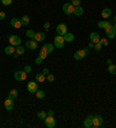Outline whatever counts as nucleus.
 <instances>
[{
  "label": "nucleus",
  "mask_w": 116,
  "mask_h": 128,
  "mask_svg": "<svg viewBox=\"0 0 116 128\" xmlns=\"http://www.w3.org/2000/svg\"><path fill=\"white\" fill-rule=\"evenodd\" d=\"M43 60H44V59H43L41 56H38V57L35 59V64H36V65H41V64L43 62Z\"/></svg>",
  "instance_id": "34"
},
{
  "label": "nucleus",
  "mask_w": 116,
  "mask_h": 128,
  "mask_svg": "<svg viewBox=\"0 0 116 128\" xmlns=\"http://www.w3.org/2000/svg\"><path fill=\"white\" fill-rule=\"evenodd\" d=\"M114 28H115V30H116V23H115V26H114Z\"/></svg>",
  "instance_id": "47"
},
{
  "label": "nucleus",
  "mask_w": 116,
  "mask_h": 128,
  "mask_svg": "<svg viewBox=\"0 0 116 128\" xmlns=\"http://www.w3.org/2000/svg\"><path fill=\"white\" fill-rule=\"evenodd\" d=\"M100 43L102 44V46H108L109 45V40L107 38H100Z\"/></svg>",
  "instance_id": "33"
},
{
  "label": "nucleus",
  "mask_w": 116,
  "mask_h": 128,
  "mask_svg": "<svg viewBox=\"0 0 116 128\" xmlns=\"http://www.w3.org/2000/svg\"><path fill=\"white\" fill-rule=\"evenodd\" d=\"M94 48H95V51H101L102 48V44L100 42L96 43V44H94Z\"/></svg>",
  "instance_id": "36"
},
{
  "label": "nucleus",
  "mask_w": 116,
  "mask_h": 128,
  "mask_svg": "<svg viewBox=\"0 0 116 128\" xmlns=\"http://www.w3.org/2000/svg\"><path fill=\"white\" fill-rule=\"evenodd\" d=\"M63 12H64V14H66V15L73 14V12H74V6H73L71 2L64 4V6H63Z\"/></svg>",
  "instance_id": "4"
},
{
  "label": "nucleus",
  "mask_w": 116,
  "mask_h": 128,
  "mask_svg": "<svg viewBox=\"0 0 116 128\" xmlns=\"http://www.w3.org/2000/svg\"><path fill=\"white\" fill-rule=\"evenodd\" d=\"M4 105H5V108H6L7 111H12L13 108H14V102L11 98H7L6 100H5V103H4Z\"/></svg>",
  "instance_id": "11"
},
{
  "label": "nucleus",
  "mask_w": 116,
  "mask_h": 128,
  "mask_svg": "<svg viewBox=\"0 0 116 128\" xmlns=\"http://www.w3.org/2000/svg\"><path fill=\"white\" fill-rule=\"evenodd\" d=\"M6 18V13L4 12H0V20H4V18Z\"/></svg>",
  "instance_id": "40"
},
{
  "label": "nucleus",
  "mask_w": 116,
  "mask_h": 128,
  "mask_svg": "<svg viewBox=\"0 0 116 128\" xmlns=\"http://www.w3.org/2000/svg\"><path fill=\"white\" fill-rule=\"evenodd\" d=\"M34 39H35L36 42H43L45 39V34L44 32H37L35 34V37H34Z\"/></svg>",
  "instance_id": "17"
},
{
  "label": "nucleus",
  "mask_w": 116,
  "mask_h": 128,
  "mask_svg": "<svg viewBox=\"0 0 116 128\" xmlns=\"http://www.w3.org/2000/svg\"><path fill=\"white\" fill-rule=\"evenodd\" d=\"M35 31L34 30H27L26 31V35H27V37L28 38H30V39H34V37H35Z\"/></svg>",
  "instance_id": "29"
},
{
  "label": "nucleus",
  "mask_w": 116,
  "mask_h": 128,
  "mask_svg": "<svg viewBox=\"0 0 116 128\" xmlns=\"http://www.w3.org/2000/svg\"><path fill=\"white\" fill-rule=\"evenodd\" d=\"M89 39H91V42L92 43L96 44V43L100 42V35H99L98 32H91V35H89Z\"/></svg>",
  "instance_id": "15"
},
{
  "label": "nucleus",
  "mask_w": 116,
  "mask_h": 128,
  "mask_svg": "<svg viewBox=\"0 0 116 128\" xmlns=\"http://www.w3.org/2000/svg\"><path fill=\"white\" fill-rule=\"evenodd\" d=\"M84 126H85L86 128L93 127V116H86V119H85V121H84Z\"/></svg>",
  "instance_id": "16"
},
{
  "label": "nucleus",
  "mask_w": 116,
  "mask_h": 128,
  "mask_svg": "<svg viewBox=\"0 0 116 128\" xmlns=\"http://www.w3.org/2000/svg\"><path fill=\"white\" fill-rule=\"evenodd\" d=\"M36 97H37V98H40V99L44 98V97H45L44 91H43V90H37V91H36Z\"/></svg>",
  "instance_id": "30"
},
{
  "label": "nucleus",
  "mask_w": 116,
  "mask_h": 128,
  "mask_svg": "<svg viewBox=\"0 0 116 128\" xmlns=\"http://www.w3.org/2000/svg\"><path fill=\"white\" fill-rule=\"evenodd\" d=\"M64 39H65V42H68V43H71L74 40V35L71 32H66L65 35H64Z\"/></svg>",
  "instance_id": "19"
},
{
  "label": "nucleus",
  "mask_w": 116,
  "mask_h": 128,
  "mask_svg": "<svg viewBox=\"0 0 116 128\" xmlns=\"http://www.w3.org/2000/svg\"><path fill=\"white\" fill-rule=\"evenodd\" d=\"M11 26H12L13 28H15V29H20L21 26H22L21 20H19L18 18H13L12 20H11Z\"/></svg>",
  "instance_id": "13"
},
{
  "label": "nucleus",
  "mask_w": 116,
  "mask_h": 128,
  "mask_svg": "<svg viewBox=\"0 0 116 128\" xmlns=\"http://www.w3.org/2000/svg\"><path fill=\"white\" fill-rule=\"evenodd\" d=\"M18 56H19V54H18V53H16V52H15V53H14V54H13V57H14V58H18Z\"/></svg>",
  "instance_id": "45"
},
{
  "label": "nucleus",
  "mask_w": 116,
  "mask_h": 128,
  "mask_svg": "<svg viewBox=\"0 0 116 128\" xmlns=\"http://www.w3.org/2000/svg\"><path fill=\"white\" fill-rule=\"evenodd\" d=\"M114 20H115V22H116V15H115V18H114Z\"/></svg>",
  "instance_id": "46"
},
{
  "label": "nucleus",
  "mask_w": 116,
  "mask_h": 128,
  "mask_svg": "<svg viewBox=\"0 0 116 128\" xmlns=\"http://www.w3.org/2000/svg\"><path fill=\"white\" fill-rule=\"evenodd\" d=\"M106 35H107V37L108 38H110V39L115 38L116 37V30H115V28H114V26H111L109 29L106 30Z\"/></svg>",
  "instance_id": "10"
},
{
  "label": "nucleus",
  "mask_w": 116,
  "mask_h": 128,
  "mask_svg": "<svg viewBox=\"0 0 116 128\" xmlns=\"http://www.w3.org/2000/svg\"><path fill=\"white\" fill-rule=\"evenodd\" d=\"M43 27H44L45 30H49L50 29V23H49V22H44V26H43Z\"/></svg>",
  "instance_id": "39"
},
{
  "label": "nucleus",
  "mask_w": 116,
  "mask_h": 128,
  "mask_svg": "<svg viewBox=\"0 0 116 128\" xmlns=\"http://www.w3.org/2000/svg\"><path fill=\"white\" fill-rule=\"evenodd\" d=\"M54 114H55V112H54V111H52V110H51V111H49L48 116H54Z\"/></svg>",
  "instance_id": "42"
},
{
  "label": "nucleus",
  "mask_w": 116,
  "mask_h": 128,
  "mask_svg": "<svg viewBox=\"0 0 116 128\" xmlns=\"http://www.w3.org/2000/svg\"><path fill=\"white\" fill-rule=\"evenodd\" d=\"M88 48H94V43L89 42V44H88Z\"/></svg>",
  "instance_id": "43"
},
{
  "label": "nucleus",
  "mask_w": 116,
  "mask_h": 128,
  "mask_svg": "<svg viewBox=\"0 0 116 128\" xmlns=\"http://www.w3.org/2000/svg\"><path fill=\"white\" fill-rule=\"evenodd\" d=\"M8 40H9V43H11L12 46H19V45H21V38L19 37V36H16V35L9 36Z\"/></svg>",
  "instance_id": "6"
},
{
  "label": "nucleus",
  "mask_w": 116,
  "mask_h": 128,
  "mask_svg": "<svg viewBox=\"0 0 116 128\" xmlns=\"http://www.w3.org/2000/svg\"><path fill=\"white\" fill-rule=\"evenodd\" d=\"M12 2H13V0H1V4H3L4 6H9Z\"/></svg>",
  "instance_id": "35"
},
{
  "label": "nucleus",
  "mask_w": 116,
  "mask_h": 128,
  "mask_svg": "<svg viewBox=\"0 0 116 128\" xmlns=\"http://www.w3.org/2000/svg\"><path fill=\"white\" fill-rule=\"evenodd\" d=\"M80 2H81V0H72V1H71V4H72V5H73L74 7L80 6Z\"/></svg>",
  "instance_id": "37"
},
{
  "label": "nucleus",
  "mask_w": 116,
  "mask_h": 128,
  "mask_svg": "<svg viewBox=\"0 0 116 128\" xmlns=\"http://www.w3.org/2000/svg\"><path fill=\"white\" fill-rule=\"evenodd\" d=\"M27 73L24 70H18V72H15V74H14V78L16 81H24L26 78H27Z\"/></svg>",
  "instance_id": "7"
},
{
  "label": "nucleus",
  "mask_w": 116,
  "mask_h": 128,
  "mask_svg": "<svg viewBox=\"0 0 116 128\" xmlns=\"http://www.w3.org/2000/svg\"><path fill=\"white\" fill-rule=\"evenodd\" d=\"M37 44H38V43L36 42L35 39H30V40H28V42L26 43V46H27L29 50H36V48H37Z\"/></svg>",
  "instance_id": "14"
},
{
  "label": "nucleus",
  "mask_w": 116,
  "mask_h": 128,
  "mask_svg": "<svg viewBox=\"0 0 116 128\" xmlns=\"http://www.w3.org/2000/svg\"><path fill=\"white\" fill-rule=\"evenodd\" d=\"M47 81H48V82H55V81H56V78H55V75L48 74V75H47Z\"/></svg>",
  "instance_id": "32"
},
{
  "label": "nucleus",
  "mask_w": 116,
  "mask_h": 128,
  "mask_svg": "<svg viewBox=\"0 0 116 128\" xmlns=\"http://www.w3.org/2000/svg\"><path fill=\"white\" fill-rule=\"evenodd\" d=\"M27 90L30 94H36V91L38 90V86L36 81H29L27 83Z\"/></svg>",
  "instance_id": "3"
},
{
  "label": "nucleus",
  "mask_w": 116,
  "mask_h": 128,
  "mask_svg": "<svg viewBox=\"0 0 116 128\" xmlns=\"http://www.w3.org/2000/svg\"><path fill=\"white\" fill-rule=\"evenodd\" d=\"M64 43H65V39H64V36L57 35L56 37H55V38H54V45H55V48H64Z\"/></svg>",
  "instance_id": "2"
},
{
  "label": "nucleus",
  "mask_w": 116,
  "mask_h": 128,
  "mask_svg": "<svg viewBox=\"0 0 116 128\" xmlns=\"http://www.w3.org/2000/svg\"><path fill=\"white\" fill-rule=\"evenodd\" d=\"M38 56H41V57L43 58V59H45V58H47V57H48V56H49V52H48V51H47V50H44V48H41V50H40V54H38Z\"/></svg>",
  "instance_id": "27"
},
{
  "label": "nucleus",
  "mask_w": 116,
  "mask_h": 128,
  "mask_svg": "<svg viewBox=\"0 0 116 128\" xmlns=\"http://www.w3.org/2000/svg\"><path fill=\"white\" fill-rule=\"evenodd\" d=\"M35 80H36V82H44L45 80H47V76H45L44 74H36V76H35Z\"/></svg>",
  "instance_id": "24"
},
{
  "label": "nucleus",
  "mask_w": 116,
  "mask_h": 128,
  "mask_svg": "<svg viewBox=\"0 0 116 128\" xmlns=\"http://www.w3.org/2000/svg\"><path fill=\"white\" fill-rule=\"evenodd\" d=\"M89 50L88 48H83V50H78L77 52H74V54H73V58H74L75 60H83L84 58L86 57L87 54H88Z\"/></svg>",
  "instance_id": "1"
},
{
  "label": "nucleus",
  "mask_w": 116,
  "mask_h": 128,
  "mask_svg": "<svg viewBox=\"0 0 116 128\" xmlns=\"http://www.w3.org/2000/svg\"><path fill=\"white\" fill-rule=\"evenodd\" d=\"M42 48H44V50L48 51L49 53H52V52H54V50H55V45L54 44H49V43H48V44H44Z\"/></svg>",
  "instance_id": "20"
},
{
  "label": "nucleus",
  "mask_w": 116,
  "mask_h": 128,
  "mask_svg": "<svg viewBox=\"0 0 116 128\" xmlns=\"http://www.w3.org/2000/svg\"><path fill=\"white\" fill-rule=\"evenodd\" d=\"M44 124L48 128H54L56 126V120L52 116H47V118L44 119Z\"/></svg>",
  "instance_id": "5"
},
{
  "label": "nucleus",
  "mask_w": 116,
  "mask_h": 128,
  "mask_svg": "<svg viewBox=\"0 0 116 128\" xmlns=\"http://www.w3.org/2000/svg\"><path fill=\"white\" fill-rule=\"evenodd\" d=\"M42 74H44L45 76H47V75L49 74V69H48V68H44L43 70H42Z\"/></svg>",
  "instance_id": "41"
},
{
  "label": "nucleus",
  "mask_w": 116,
  "mask_h": 128,
  "mask_svg": "<svg viewBox=\"0 0 116 128\" xmlns=\"http://www.w3.org/2000/svg\"><path fill=\"white\" fill-rule=\"evenodd\" d=\"M5 53L6 54H8V56H13V54L15 53V48H14V46H7V48H5Z\"/></svg>",
  "instance_id": "21"
},
{
  "label": "nucleus",
  "mask_w": 116,
  "mask_h": 128,
  "mask_svg": "<svg viewBox=\"0 0 116 128\" xmlns=\"http://www.w3.org/2000/svg\"><path fill=\"white\" fill-rule=\"evenodd\" d=\"M56 31H57V35L64 36L66 32H67V27H66V24H64V23L58 24L56 28Z\"/></svg>",
  "instance_id": "9"
},
{
  "label": "nucleus",
  "mask_w": 116,
  "mask_h": 128,
  "mask_svg": "<svg viewBox=\"0 0 116 128\" xmlns=\"http://www.w3.org/2000/svg\"><path fill=\"white\" fill-rule=\"evenodd\" d=\"M73 14L77 15V16H80V15H83L84 14V8L81 6L74 7V12H73Z\"/></svg>",
  "instance_id": "22"
},
{
  "label": "nucleus",
  "mask_w": 116,
  "mask_h": 128,
  "mask_svg": "<svg viewBox=\"0 0 116 128\" xmlns=\"http://www.w3.org/2000/svg\"><path fill=\"white\" fill-rule=\"evenodd\" d=\"M29 21H30V18L28 15H24V16L21 18V23H22V26H28V24H29Z\"/></svg>",
  "instance_id": "25"
},
{
  "label": "nucleus",
  "mask_w": 116,
  "mask_h": 128,
  "mask_svg": "<svg viewBox=\"0 0 116 128\" xmlns=\"http://www.w3.org/2000/svg\"><path fill=\"white\" fill-rule=\"evenodd\" d=\"M15 52H16L19 56H21V54L24 53V48H23V46H20V45H19V46H16V50H15Z\"/></svg>",
  "instance_id": "31"
},
{
  "label": "nucleus",
  "mask_w": 116,
  "mask_h": 128,
  "mask_svg": "<svg viewBox=\"0 0 116 128\" xmlns=\"http://www.w3.org/2000/svg\"><path fill=\"white\" fill-rule=\"evenodd\" d=\"M107 64H108V65H111V64H113V61H111L110 59H108V60H107Z\"/></svg>",
  "instance_id": "44"
},
{
  "label": "nucleus",
  "mask_w": 116,
  "mask_h": 128,
  "mask_svg": "<svg viewBox=\"0 0 116 128\" xmlns=\"http://www.w3.org/2000/svg\"><path fill=\"white\" fill-rule=\"evenodd\" d=\"M18 90L16 89H12L11 91L8 92V97L7 98H11V99H14V98H16L18 97Z\"/></svg>",
  "instance_id": "23"
},
{
  "label": "nucleus",
  "mask_w": 116,
  "mask_h": 128,
  "mask_svg": "<svg viewBox=\"0 0 116 128\" xmlns=\"http://www.w3.org/2000/svg\"><path fill=\"white\" fill-rule=\"evenodd\" d=\"M47 116H48V113H47L45 111H40L38 113H37V116H38V119H41V120H44L45 118H47Z\"/></svg>",
  "instance_id": "28"
},
{
  "label": "nucleus",
  "mask_w": 116,
  "mask_h": 128,
  "mask_svg": "<svg viewBox=\"0 0 116 128\" xmlns=\"http://www.w3.org/2000/svg\"><path fill=\"white\" fill-rule=\"evenodd\" d=\"M98 27L101 28V29H104V31L107 29H109L110 27H111V23H110L109 21H107V20H104V21H100L98 23Z\"/></svg>",
  "instance_id": "12"
},
{
  "label": "nucleus",
  "mask_w": 116,
  "mask_h": 128,
  "mask_svg": "<svg viewBox=\"0 0 116 128\" xmlns=\"http://www.w3.org/2000/svg\"><path fill=\"white\" fill-rule=\"evenodd\" d=\"M23 70L27 73V74H29L30 72H31V66H29V65H27V66H24V68H23Z\"/></svg>",
  "instance_id": "38"
},
{
  "label": "nucleus",
  "mask_w": 116,
  "mask_h": 128,
  "mask_svg": "<svg viewBox=\"0 0 116 128\" xmlns=\"http://www.w3.org/2000/svg\"><path fill=\"white\" fill-rule=\"evenodd\" d=\"M108 72L109 74H113V75H116V65L111 64V65L108 66Z\"/></svg>",
  "instance_id": "26"
},
{
  "label": "nucleus",
  "mask_w": 116,
  "mask_h": 128,
  "mask_svg": "<svg viewBox=\"0 0 116 128\" xmlns=\"http://www.w3.org/2000/svg\"><path fill=\"white\" fill-rule=\"evenodd\" d=\"M102 124H103V118H102L101 116H93V127L99 128L102 126Z\"/></svg>",
  "instance_id": "8"
},
{
  "label": "nucleus",
  "mask_w": 116,
  "mask_h": 128,
  "mask_svg": "<svg viewBox=\"0 0 116 128\" xmlns=\"http://www.w3.org/2000/svg\"><path fill=\"white\" fill-rule=\"evenodd\" d=\"M110 15H111V9H110V8H104L103 10L101 12L102 18H108Z\"/></svg>",
  "instance_id": "18"
}]
</instances>
